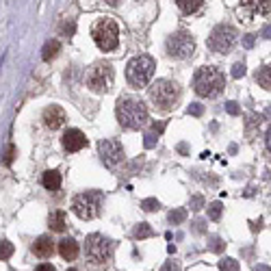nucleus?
Masks as SVG:
<instances>
[{
  "instance_id": "nucleus-16",
  "label": "nucleus",
  "mask_w": 271,
  "mask_h": 271,
  "mask_svg": "<svg viewBox=\"0 0 271 271\" xmlns=\"http://www.w3.org/2000/svg\"><path fill=\"white\" fill-rule=\"evenodd\" d=\"M59 254L65 258V260H74L78 256V243L74 239H63L59 243Z\"/></svg>"
},
{
  "instance_id": "nucleus-44",
  "label": "nucleus",
  "mask_w": 271,
  "mask_h": 271,
  "mask_svg": "<svg viewBox=\"0 0 271 271\" xmlns=\"http://www.w3.org/2000/svg\"><path fill=\"white\" fill-rule=\"evenodd\" d=\"M70 271H76V269H70Z\"/></svg>"
},
{
  "instance_id": "nucleus-31",
  "label": "nucleus",
  "mask_w": 271,
  "mask_h": 271,
  "mask_svg": "<svg viewBox=\"0 0 271 271\" xmlns=\"http://www.w3.org/2000/svg\"><path fill=\"white\" fill-rule=\"evenodd\" d=\"M74 31H76V24H74V22H63V26H61V33H63V35H74Z\"/></svg>"
},
{
  "instance_id": "nucleus-14",
  "label": "nucleus",
  "mask_w": 271,
  "mask_h": 271,
  "mask_svg": "<svg viewBox=\"0 0 271 271\" xmlns=\"http://www.w3.org/2000/svg\"><path fill=\"white\" fill-rule=\"evenodd\" d=\"M65 111L61 109V106H56V104H52V106H48V109L44 111V122H46V126L48 128H52V130H56V128H61L63 124H65Z\"/></svg>"
},
{
  "instance_id": "nucleus-3",
  "label": "nucleus",
  "mask_w": 271,
  "mask_h": 271,
  "mask_svg": "<svg viewBox=\"0 0 271 271\" xmlns=\"http://www.w3.org/2000/svg\"><path fill=\"white\" fill-rule=\"evenodd\" d=\"M154 70H157V61L147 54H139L126 65V78L135 89H141L152 80Z\"/></svg>"
},
{
  "instance_id": "nucleus-35",
  "label": "nucleus",
  "mask_w": 271,
  "mask_h": 271,
  "mask_svg": "<svg viewBox=\"0 0 271 271\" xmlns=\"http://www.w3.org/2000/svg\"><path fill=\"white\" fill-rule=\"evenodd\" d=\"M187 113H189V115H202V113H204V106H202V104H191V106L187 109Z\"/></svg>"
},
{
  "instance_id": "nucleus-20",
  "label": "nucleus",
  "mask_w": 271,
  "mask_h": 271,
  "mask_svg": "<svg viewBox=\"0 0 271 271\" xmlns=\"http://www.w3.org/2000/svg\"><path fill=\"white\" fill-rule=\"evenodd\" d=\"M202 3L204 0H176V5H178V9L183 11V13H187V15H191V13H195L202 7Z\"/></svg>"
},
{
  "instance_id": "nucleus-39",
  "label": "nucleus",
  "mask_w": 271,
  "mask_h": 271,
  "mask_svg": "<svg viewBox=\"0 0 271 271\" xmlns=\"http://www.w3.org/2000/svg\"><path fill=\"white\" fill-rule=\"evenodd\" d=\"M35 271H54V267H52V265H48V262H44V265H39Z\"/></svg>"
},
{
  "instance_id": "nucleus-29",
  "label": "nucleus",
  "mask_w": 271,
  "mask_h": 271,
  "mask_svg": "<svg viewBox=\"0 0 271 271\" xmlns=\"http://www.w3.org/2000/svg\"><path fill=\"white\" fill-rule=\"evenodd\" d=\"M13 159H15V145H9V147H7V152H5L3 163H5V165H11Z\"/></svg>"
},
{
  "instance_id": "nucleus-36",
  "label": "nucleus",
  "mask_w": 271,
  "mask_h": 271,
  "mask_svg": "<svg viewBox=\"0 0 271 271\" xmlns=\"http://www.w3.org/2000/svg\"><path fill=\"white\" fill-rule=\"evenodd\" d=\"M226 111H228L230 115H239V113H241V109L236 106V102H228V104H226Z\"/></svg>"
},
{
  "instance_id": "nucleus-9",
  "label": "nucleus",
  "mask_w": 271,
  "mask_h": 271,
  "mask_svg": "<svg viewBox=\"0 0 271 271\" xmlns=\"http://www.w3.org/2000/svg\"><path fill=\"white\" fill-rule=\"evenodd\" d=\"M113 68L109 63H96L87 72V87L96 94H106L113 87Z\"/></svg>"
},
{
  "instance_id": "nucleus-30",
  "label": "nucleus",
  "mask_w": 271,
  "mask_h": 271,
  "mask_svg": "<svg viewBox=\"0 0 271 271\" xmlns=\"http://www.w3.org/2000/svg\"><path fill=\"white\" fill-rule=\"evenodd\" d=\"M210 250L215 254H219L221 250H224V241H221L219 236H213V239H210Z\"/></svg>"
},
{
  "instance_id": "nucleus-6",
  "label": "nucleus",
  "mask_w": 271,
  "mask_h": 271,
  "mask_svg": "<svg viewBox=\"0 0 271 271\" xmlns=\"http://www.w3.org/2000/svg\"><path fill=\"white\" fill-rule=\"evenodd\" d=\"M102 193L100 191H85L74 198L72 202V213L80 219H94L98 213H100V206H102Z\"/></svg>"
},
{
  "instance_id": "nucleus-26",
  "label": "nucleus",
  "mask_w": 271,
  "mask_h": 271,
  "mask_svg": "<svg viewBox=\"0 0 271 271\" xmlns=\"http://www.w3.org/2000/svg\"><path fill=\"white\" fill-rule=\"evenodd\" d=\"M11 254H13V243H9V241H3V243H0V260L11 258Z\"/></svg>"
},
{
  "instance_id": "nucleus-10",
  "label": "nucleus",
  "mask_w": 271,
  "mask_h": 271,
  "mask_svg": "<svg viewBox=\"0 0 271 271\" xmlns=\"http://www.w3.org/2000/svg\"><path fill=\"white\" fill-rule=\"evenodd\" d=\"M165 46H167V54L178 61H185L195 52V39L187 31H178L174 35H169Z\"/></svg>"
},
{
  "instance_id": "nucleus-1",
  "label": "nucleus",
  "mask_w": 271,
  "mask_h": 271,
  "mask_svg": "<svg viewBox=\"0 0 271 271\" xmlns=\"http://www.w3.org/2000/svg\"><path fill=\"white\" fill-rule=\"evenodd\" d=\"M115 115H117V122L128 130H139L145 126L147 122V106L137 100V98H119L117 106H115Z\"/></svg>"
},
{
  "instance_id": "nucleus-34",
  "label": "nucleus",
  "mask_w": 271,
  "mask_h": 271,
  "mask_svg": "<svg viewBox=\"0 0 271 271\" xmlns=\"http://www.w3.org/2000/svg\"><path fill=\"white\" fill-rule=\"evenodd\" d=\"M161 271H180V265H178L176 260H167L165 265H163V269H161Z\"/></svg>"
},
{
  "instance_id": "nucleus-19",
  "label": "nucleus",
  "mask_w": 271,
  "mask_h": 271,
  "mask_svg": "<svg viewBox=\"0 0 271 271\" xmlns=\"http://www.w3.org/2000/svg\"><path fill=\"white\" fill-rule=\"evenodd\" d=\"M59 50H61V44L56 42V39H50V42H46L44 50H42V59L44 61H52L54 56L59 54Z\"/></svg>"
},
{
  "instance_id": "nucleus-21",
  "label": "nucleus",
  "mask_w": 271,
  "mask_h": 271,
  "mask_svg": "<svg viewBox=\"0 0 271 271\" xmlns=\"http://www.w3.org/2000/svg\"><path fill=\"white\" fill-rule=\"evenodd\" d=\"M256 83L271 92V65H265V68H260L256 72Z\"/></svg>"
},
{
  "instance_id": "nucleus-43",
  "label": "nucleus",
  "mask_w": 271,
  "mask_h": 271,
  "mask_svg": "<svg viewBox=\"0 0 271 271\" xmlns=\"http://www.w3.org/2000/svg\"><path fill=\"white\" fill-rule=\"evenodd\" d=\"M117 3H119V0H106V5H111V7H115Z\"/></svg>"
},
{
  "instance_id": "nucleus-11",
  "label": "nucleus",
  "mask_w": 271,
  "mask_h": 271,
  "mask_svg": "<svg viewBox=\"0 0 271 271\" xmlns=\"http://www.w3.org/2000/svg\"><path fill=\"white\" fill-rule=\"evenodd\" d=\"M98 152H100V159L106 167H115L124 161V147L115 139H102L98 143Z\"/></svg>"
},
{
  "instance_id": "nucleus-40",
  "label": "nucleus",
  "mask_w": 271,
  "mask_h": 271,
  "mask_svg": "<svg viewBox=\"0 0 271 271\" xmlns=\"http://www.w3.org/2000/svg\"><path fill=\"white\" fill-rule=\"evenodd\" d=\"M262 37L271 39V24H269V26H265V28H262Z\"/></svg>"
},
{
  "instance_id": "nucleus-37",
  "label": "nucleus",
  "mask_w": 271,
  "mask_h": 271,
  "mask_svg": "<svg viewBox=\"0 0 271 271\" xmlns=\"http://www.w3.org/2000/svg\"><path fill=\"white\" fill-rule=\"evenodd\" d=\"M254 39H256V37H254V35H248V37H245V39H243L245 48H252V46H254Z\"/></svg>"
},
{
  "instance_id": "nucleus-42",
  "label": "nucleus",
  "mask_w": 271,
  "mask_h": 271,
  "mask_svg": "<svg viewBox=\"0 0 271 271\" xmlns=\"http://www.w3.org/2000/svg\"><path fill=\"white\" fill-rule=\"evenodd\" d=\"M254 271H271L267 265H256V267H254Z\"/></svg>"
},
{
  "instance_id": "nucleus-2",
  "label": "nucleus",
  "mask_w": 271,
  "mask_h": 271,
  "mask_svg": "<svg viewBox=\"0 0 271 271\" xmlns=\"http://www.w3.org/2000/svg\"><path fill=\"white\" fill-rule=\"evenodd\" d=\"M226 87V78L217 68L204 65L195 72L193 76V89L200 98H217Z\"/></svg>"
},
{
  "instance_id": "nucleus-41",
  "label": "nucleus",
  "mask_w": 271,
  "mask_h": 271,
  "mask_svg": "<svg viewBox=\"0 0 271 271\" xmlns=\"http://www.w3.org/2000/svg\"><path fill=\"white\" fill-rule=\"evenodd\" d=\"M265 141H267V150L271 152V128L267 130V139H265Z\"/></svg>"
},
{
  "instance_id": "nucleus-17",
  "label": "nucleus",
  "mask_w": 271,
  "mask_h": 271,
  "mask_svg": "<svg viewBox=\"0 0 271 271\" xmlns=\"http://www.w3.org/2000/svg\"><path fill=\"white\" fill-rule=\"evenodd\" d=\"M42 185L48 189V191H56V189L61 187V174L56 169L46 171V174L42 176Z\"/></svg>"
},
{
  "instance_id": "nucleus-8",
  "label": "nucleus",
  "mask_w": 271,
  "mask_h": 271,
  "mask_svg": "<svg viewBox=\"0 0 271 271\" xmlns=\"http://www.w3.org/2000/svg\"><path fill=\"white\" fill-rule=\"evenodd\" d=\"M113 254V241L106 239L104 234H89L87 241H85V256L89 262H94V265H100V262L109 260Z\"/></svg>"
},
{
  "instance_id": "nucleus-25",
  "label": "nucleus",
  "mask_w": 271,
  "mask_h": 271,
  "mask_svg": "<svg viewBox=\"0 0 271 271\" xmlns=\"http://www.w3.org/2000/svg\"><path fill=\"white\" fill-rule=\"evenodd\" d=\"M219 269L221 271H239V262L234 258H224V260H219Z\"/></svg>"
},
{
  "instance_id": "nucleus-38",
  "label": "nucleus",
  "mask_w": 271,
  "mask_h": 271,
  "mask_svg": "<svg viewBox=\"0 0 271 271\" xmlns=\"http://www.w3.org/2000/svg\"><path fill=\"white\" fill-rule=\"evenodd\" d=\"M163 130H165V124H154L152 126V133H157V135H161Z\"/></svg>"
},
{
  "instance_id": "nucleus-28",
  "label": "nucleus",
  "mask_w": 271,
  "mask_h": 271,
  "mask_svg": "<svg viewBox=\"0 0 271 271\" xmlns=\"http://www.w3.org/2000/svg\"><path fill=\"white\" fill-rule=\"evenodd\" d=\"M157 141H159V135H157V133H150V135H145V137H143V145L147 147V150L157 145Z\"/></svg>"
},
{
  "instance_id": "nucleus-12",
  "label": "nucleus",
  "mask_w": 271,
  "mask_h": 271,
  "mask_svg": "<svg viewBox=\"0 0 271 271\" xmlns=\"http://www.w3.org/2000/svg\"><path fill=\"white\" fill-rule=\"evenodd\" d=\"M61 143H63V147L68 152H78V150H83V147L87 145V137H85L83 130L70 128V130H65V133H63Z\"/></svg>"
},
{
  "instance_id": "nucleus-18",
  "label": "nucleus",
  "mask_w": 271,
  "mask_h": 271,
  "mask_svg": "<svg viewBox=\"0 0 271 271\" xmlns=\"http://www.w3.org/2000/svg\"><path fill=\"white\" fill-rule=\"evenodd\" d=\"M48 224H50V228L54 230V232H63V230H65V213L63 210L50 213V217H48Z\"/></svg>"
},
{
  "instance_id": "nucleus-23",
  "label": "nucleus",
  "mask_w": 271,
  "mask_h": 271,
  "mask_svg": "<svg viewBox=\"0 0 271 271\" xmlns=\"http://www.w3.org/2000/svg\"><path fill=\"white\" fill-rule=\"evenodd\" d=\"M185 219H187V210H185V208H176V210H171V213H169V221H171L174 226L183 224Z\"/></svg>"
},
{
  "instance_id": "nucleus-32",
  "label": "nucleus",
  "mask_w": 271,
  "mask_h": 271,
  "mask_svg": "<svg viewBox=\"0 0 271 271\" xmlns=\"http://www.w3.org/2000/svg\"><path fill=\"white\" fill-rule=\"evenodd\" d=\"M245 76V65L243 63H236L234 68H232V78H241Z\"/></svg>"
},
{
  "instance_id": "nucleus-24",
  "label": "nucleus",
  "mask_w": 271,
  "mask_h": 271,
  "mask_svg": "<svg viewBox=\"0 0 271 271\" xmlns=\"http://www.w3.org/2000/svg\"><path fill=\"white\" fill-rule=\"evenodd\" d=\"M221 210H224V206H221V202H213L208 206V217L213 221H219L221 219Z\"/></svg>"
},
{
  "instance_id": "nucleus-4",
  "label": "nucleus",
  "mask_w": 271,
  "mask_h": 271,
  "mask_svg": "<svg viewBox=\"0 0 271 271\" xmlns=\"http://www.w3.org/2000/svg\"><path fill=\"white\" fill-rule=\"evenodd\" d=\"M150 100L159 111H171L180 100V87L174 80L161 78L150 87Z\"/></svg>"
},
{
  "instance_id": "nucleus-7",
  "label": "nucleus",
  "mask_w": 271,
  "mask_h": 271,
  "mask_svg": "<svg viewBox=\"0 0 271 271\" xmlns=\"http://www.w3.org/2000/svg\"><path fill=\"white\" fill-rule=\"evenodd\" d=\"M236 39H239V33H236L234 26H230V24H217L208 37V48L217 54H226L234 48Z\"/></svg>"
},
{
  "instance_id": "nucleus-5",
  "label": "nucleus",
  "mask_w": 271,
  "mask_h": 271,
  "mask_svg": "<svg viewBox=\"0 0 271 271\" xmlns=\"http://www.w3.org/2000/svg\"><path fill=\"white\" fill-rule=\"evenodd\" d=\"M92 37H94V42H96V46L100 48V50L111 52L119 44V28L111 18L98 20L94 24V28H92Z\"/></svg>"
},
{
  "instance_id": "nucleus-15",
  "label": "nucleus",
  "mask_w": 271,
  "mask_h": 271,
  "mask_svg": "<svg viewBox=\"0 0 271 271\" xmlns=\"http://www.w3.org/2000/svg\"><path fill=\"white\" fill-rule=\"evenodd\" d=\"M33 252H35V256H39V258L52 256V252H54L52 239H50V236H39V239L33 243Z\"/></svg>"
},
{
  "instance_id": "nucleus-27",
  "label": "nucleus",
  "mask_w": 271,
  "mask_h": 271,
  "mask_svg": "<svg viewBox=\"0 0 271 271\" xmlns=\"http://www.w3.org/2000/svg\"><path fill=\"white\" fill-rule=\"evenodd\" d=\"M159 200H154V198H147V200H143L141 202V208L145 210V213H154V210H159Z\"/></svg>"
},
{
  "instance_id": "nucleus-13",
  "label": "nucleus",
  "mask_w": 271,
  "mask_h": 271,
  "mask_svg": "<svg viewBox=\"0 0 271 271\" xmlns=\"http://www.w3.org/2000/svg\"><path fill=\"white\" fill-rule=\"evenodd\" d=\"M271 11V0H241V15L252 20V15H267Z\"/></svg>"
},
{
  "instance_id": "nucleus-33",
  "label": "nucleus",
  "mask_w": 271,
  "mask_h": 271,
  "mask_svg": "<svg viewBox=\"0 0 271 271\" xmlns=\"http://www.w3.org/2000/svg\"><path fill=\"white\" fill-rule=\"evenodd\" d=\"M202 206H204V200L200 198V195H193V198H191V208L193 210H202Z\"/></svg>"
},
{
  "instance_id": "nucleus-22",
  "label": "nucleus",
  "mask_w": 271,
  "mask_h": 271,
  "mask_svg": "<svg viewBox=\"0 0 271 271\" xmlns=\"http://www.w3.org/2000/svg\"><path fill=\"white\" fill-rule=\"evenodd\" d=\"M154 234V230L150 228V224H139L135 228V239H150Z\"/></svg>"
}]
</instances>
